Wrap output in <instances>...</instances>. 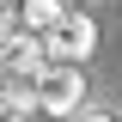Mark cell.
Returning <instances> with one entry per match:
<instances>
[{"instance_id": "6da1fadb", "label": "cell", "mask_w": 122, "mask_h": 122, "mask_svg": "<svg viewBox=\"0 0 122 122\" xmlns=\"http://www.w3.org/2000/svg\"><path fill=\"white\" fill-rule=\"evenodd\" d=\"M86 104V73H79L73 61H49L43 73H37V110L49 116H73Z\"/></svg>"}, {"instance_id": "7a4b0ae2", "label": "cell", "mask_w": 122, "mask_h": 122, "mask_svg": "<svg viewBox=\"0 0 122 122\" xmlns=\"http://www.w3.org/2000/svg\"><path fill=\"white\" fill-rule=\"evenodd\" d=\"M43 67H49L43 37H30V30H18V25L0 30V79H37Z\"/></svg>"}, {"instance_id": "3957f363", "label": "cell", "mask_w": 122, "mask_h": 122, "mask_svg": "<svg viewBox=\"0 0 122 122\" xmlns=\"http://www.w3.org/2000/svg\"><path fill=\"white\" fill-rule=\"evenodd\" d=\"M92 49H98V25H92L86 12H67V18L43 37V55H49V61H73V67L92 55Z\"/></svg>"}, {"instance_id": "277c9868", "label": "cell", "mask_w": 122, "mask_h": 122, "mask_svg": "<svg viewBox=\"0 0 122 122\" xmlns=\"http://www.w3.org/2000/svg\"><path fill=\"white\" fill-rule=\"evenodd\" d=\"M67 12H73L67 0H18V30H30V37H49V30H55Z\"/></svg>"}, {"instance_id": "5b68a950", "label": "cell", "mask_w": 122, "mask_h": 122, "mask_svg": "<svg viewBox=\"0 0 122 122\" xmlns=\"http://www.w3.org/2000/svg\"><path fill=\"white\" fill-rule=\"evenodd\" d=\"M0 122H30V104H18V98L0 92Z\"/></svg>"}, {"instance_id": "8992f818", "label": "cell", "mask_w": 122, "mask_h": 122, "mask_svg": "<svg viewBox=\"0 0 122 122\" xmlns=\"http://www.w3.org/2000/svg\"><path fill=\"white\" fill-rule=\"evenodd\" d=\"M79 122H122V116H110V110H79Z\"/></svg>"}]
</instances>
